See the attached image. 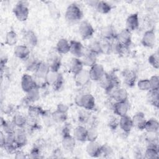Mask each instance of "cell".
<instances>
[{
	"label": "cell",
	"mask_w": 159,
	"mask_h": 159,
	"mask_svg": "<svg viewBox=\"0 0 159 159\" xmlns=\"http://www.w3.org/2000/svg\"><path fill=\"white\" fill-rule=\"evenodd\" d=\"M76 104L85 110H93L95 107V99L93 96L89 93L78 94L75 98Z\"/></svg>",
	"instance_id": "1"
},
{
	"label": "cell",
	"mask_w": 159,
	"mask_h": 159,
	"mask_svg": "<svg viewBox=\"0 0 159 159\" xmlns=\"http://www.w3.org/2000/svg\"><path fill=\"white\" fill-rule=\"evenodd\" d=\"M83 11L77 4L72 3L67 7L65 12V18L69 22H78L83 18Z\"/></svg>",
	"instance_id": "2"
},
{
	"label": "cell",
	"mask_w": 159,
	"mask_h": 159,
	"mask_svg": "<svg viewBox=\"0 0 159 159\" xmlns=\"http://www.w3.org/2000/svg\"><path fill=\"white\" fill-rule=\"evenodd\" d=\"M45 80L48 85L50 86L55 91L60 89L64 83L63 75L58 71H50Z\"/></svg>",
	"instance_id": "3"
},
{
	"label": "cell",
	"mask_w": 159,
	"mask_h": 159,
	"mask_svg": "<svg viewBox=\"0 0 159 159\" xmlns=\"http://www.w3.org/2000/svg\"><path fill=\"white\" fill-rule=\"evenodd\" d=\"M12 11L17 20L20 22L25 21L29 14L28 3L25 1H19L13 8Z\"/></svg>",
	"instance_id": "4"
},
{
	"label": "cell",
	"mask_w": 159,
	"mask_h": 159,
	"mask_svg": "<svg viewBox=\"0 0 159 159\" xmlns=\"http://www.w3.org/2000/svg\"><path fill=\"white\" fill-rule=\"evenodd\" d=\"M78 32L82 39L88 40L93 37L94 33V29L89 22L83 20L80 24Z\"/></svg>",
	"instance_id": "5"
},
{
	"label": "cell",
	"mask_w": 159,
	"mask_h": 159,
	"mask_svg": "<svg viewBox=\"0 0 159 159\" xmlns=\"http://www.w3.org/2000/svg\"><path fill=\"white\" fill-rule=\"evenodd\" d=\"M110 98L116 102L125 101L128 99V93L127 91L122 88L116 87L112 88L110 91L107 93Z\"/></svg>",
	"instance_id": "6"
},
{
	"label": "cell",
	"mask_w": 159,
	"mask_h": 159,
	"mask_svg": "<svg viewBox=\"0 0 159 159\" xmlns=\"http://www.w3.org/2000/svg\"><path fill=\"white\" fill-rule=\"evenodd\" d=\"M46 62L51 71H58L61 66V58L59 55V53H50L47 57Z\"/></svg>",
	"instance_id": "7"
},
{
	"label": "cell",
	"mask_w": 159,
	"mask_h": 159,
	"mask_svg": "<svg viewBox=\"0 0 159 159\" xmlns=\"http://www.w3.org/2000/svg\"><path fill=\"white\" fill-rule=\"evenodd\" d=\"M105 73L103 66L97 63L91 66L89 70L91 80L94 81H99L103 77Z\"/></svg>",
	"instance_id": "8"
},
{
	"label": "cell",
	"mask_w": 159,
	"mask_h": 159,
	"mask_svg": "<svg viewBox=\"0 0 159 159\" xmlns=\"http://www.w3.org/2000/svg\"><path fill=\"white\" fill-rule=\"evenodd\" d=\"M156 40L155 32L153 29H150L145 32L143 34L141 43L143 46L148 48H153L155 45Z\"/></svg>",
	"instance_id": "9"
},
{
	"label": "cell",
	"mask_w": 159,
	"mask_h": 159,
	"mask_svg": "<svg viewBox=\"0 0 159 159\" xmlns=\"http://www.w3.org/2000/svg\"><path fill=\"white\" fill-rule=\"evenodd\" d=\"M129 109V105L127 101L120 102L115 101L112 108L114 114L119 117L127 115Z\"/></svg>",
	"instance_id": "10"
},
{
	"label": "cell",
	"mask_w": 159,
	"mask_h": 159,
	"mask_svg": "<svg viewBox=\"0 0 159 159\" xmlns=\"http://www.w3.org/2000/svg\"><path fill=\"white\" fill-rule=\"evenodd\" d=\"M21 88L25 93L29 92L32 89L37 87L33 76L28 74H24L21 78Z\"/></svg>",
	"instance_id": "11"
},
{
	"label": "cell",
	"mask_w": 159,
	"mask_h": 159,
	"mask_svg": "<svg viewBox=\"0 0 159 159\" xmlns=\"http://www.w3.org/2000/svg\"><path fill=\"white\" fill-rule=\"evenodd\" d=\"M124 83L129 88H132L135 84L137 75L134 71L129 69H125L122 72Z\"/></svg>",
	"instance_id": "12"
},
{
	"label": "cell",
	"mask_w": 159,
	"mask_h": 159,
	"mask_svg": "<svg viewBox=\"0 0 159 159\" xmlns=\"http://www.w3.org/2000/svg\"><path fill=\"white\" fill-rule=\"evenodd\" d=\"M116 39L124 46L129 48L132 43L131 32L127 29H123L119 33L117 34Z\"/></svg>",
	"instance_id": "13"
},
{
	"label": "cell",
	"mask_w": 159,
	"mask_h": 159,
	"mask_svg": "<svg viewBox=\"0 0 159 159\" xmlns=\"http://www.w3.org/2000/svg\"><path fill=\"white\" fill-rule=\"evenodd\" d=\"M15 142L19 148L25 146L27 142L26 132L24 128H17L14 133Z\"/></svg>",
	"instance_id": "14"
},
{
	"label": "cell",
	"mask_w": 159,
	"mask_h": 159,
	"mask_svg": "<svg viewBox=\"0 0 159 159\" xmlns=\"http://www.w3.org/2000/svg\"><path fill=\"white\" fill-rule=\"evenodd\" d=\"M70 52L74 56V57L78 58H81L84 53L82 43L79 41L73 40L70 42Z\"/></svg>",
	"instance_id": "15"
},
{
	"label": "cell",
	"mask_w": 159,
	"mask_h": 159,
	"mask_svg": "<svg viewBox=\"0 0 159 159\" xmlns=\"http://www.w3.org/2000/svg\"><path fill=\"white\" fill-rule=\"evenodd\" d=\"M119 126L124 133L129 134L133 127L132 118L127 115L120 117Z\"/></svg>",
	"instance_id": "16"
},
{
	"label": "cell",
	"mask_w": 159,
	"mask_h": 159,
	"mask_svg": "<svg viewBox=\"0 0 159 159\" xmlns=\"http://www.w3.org/2000/svg\"><path fill=\"white\" fill-rule=\"evenodd\" d=\"M91 78L89 76V70H83L80 73L75 76V82L76 86L82 87L88 84Z\"/></svg>",
	"instance_id": "17"
},
{
	"label": "cell",
	"mask_w": 159,
	"mask_h": 159,
	"mask_svg": "<svg viewBox=\"0 0 159 159\" xmlns=\"http://www.w3.org/2000/svg\"><path fill=\"white\" fill-rule=\"evenodd\" d=\"M23 40L25 45L29 47H35L38 43V39L35 33L32 30H26L23 34Z\"/></svg>",
	"instance_id": "18"
},
{
	"label": "cell",
	"mask_w": 159,
	"mask_h": 159,
	"mask_svg": "<svg viewBox=\"0 0 159 159\" xmlns=\"http://www.w3.org/2000/svg\"><path fill=\"white\" fill-rule=\"evenodd\" d=\"M133 127L139 130H143L145 129L147 120L145 115L142 112H138L132 118Z\"/></svg>",
	"instance_id": "19"
},
{
	"label": "cell",
	"mask_w": 159,
	"mask_h": 159,
	"mask_svg": "<svg viewBox=\"0 0 159 159\" xmlns=\"http://www.w3.org/2000/svg\"><path fill=\"white\" fill-rule=\"evenodd\" d=\"M101 145L96 141L89 142L86 146V152L91 157H99L101 156Z\"/></svg>",
	"instance_id": "20"
},
{
	"label": "cell",
	"mask_w": 159,
	"mask_h": 159,
	"mask_svg": "<svg viewBox=\"0 0 159 159\" xmlns=\"http://www.w3.org/2000/svg\"><path fill=\"white\" fill-rule=\"evenodd\" d=\"M126 29L130 32L137 30L139 26V18L138 13H134L128 16L126 19Z\"/></svg>",
	"instance_id": "21"
},
{
	"label": "cell",
	"mask_w": 159,
	"mask_h": 159,
	"mask_svg": "<svg viewBox=\"0 0 159 159\" xmlns=\"http://www.w3.org/2000/svg\"><path fill=\"white\" fill-rule=\"evenodd\" d=\"M101 34L102 39L112 41L114 39H116L117 33L116 32L113 25H107L102 29Z\"/></svg>",
	"instance_id": "22"
},
{
	"label": "cell",
	"mask_w": 159,
	"mask_h": 159,
	"mask_svg": "<svg viewBox=\"0 0 159 159\" xmlns=\"http://www.w3.org/2000/svg\"><path fill=\"white\" fill-rule=\"evenodd\" d=\"M14 53L17 58L26 60L30 57V50L25 45H19L16 47Z\"/></svg>",
	"instance_id": "23"
},
{
	"label": "cell",
	"mask_w": 159,
	"mask_h": 159,
	"mask_svg": "<svg viewBox=\"0 0 159 159\" xmlns=\"http://www.w3.org/2000/svg\"><path fill=\"white\" fill-rule=\"evenodd\" d=\"M62 137L61 144L64 149L68 151L73 150L76 145V139L70 134H65Z\"/></svg>",
	"instance_id": "24"
},
{
	"label": "cell",
	"mask_w": 159,
	"mask_h": 159,
	"mask_svg": "<svg viewBox=\"0 0 159 159\" xmlns=\"http://www.w3.org/2000/svg\"><path fill=\"white\" fill-rule=\"evenodd\" d=\"M50 71V68L47 62L40 61L36 70L35 71L34 76L39 78L45 79Z\"/></svg>",
	"instance_id": "25"
},
{
	"label": "cell",
	"mask_w": 159,
	"mask_h": 159,
	"mask_svg": "<svg viewBox=\"0 0 159 159\" xmlns=\"http://www.w3.org/2000/svg\"><path fill=\"white\" fill-rule=\"evenodd\" d=\"M83 64L81 60L78 58L73 57L70 63V70L74 76L80 73L83 70Z\"/></svg>",
	"instance_id": "26"
},
{
	"label": "cell",
	"mask_w": 159,
	"mask_h": 159,
	"mask_svg": "<svg viewBox=\"0 0 159 159\" xmlns=\"http://www.w3.org/2000/svg\"><path fill=\"white\" fill-rule=\"evenodd\" d=\"M97 55L92 53L88 50L84 53L83 57H81V61L84 66H92L95 63H96L97 61Z\"/></svg>",
	"instance_id": "27"
},
{
	"label": "cell",
	"mask_w": 159,
	"mask_h": 159,
	"mask_svg": "<svg viewBox=\"0 0 159 159\" xmlns=\"http://www.w3.org/2000/svg\"><path fill=\"white\" fill-rule=\"evenodd\" d=\"M87 132L88 129L83 125L77 126L73 131V137L80 142L87 141Z\"/></svg>",
	"instance_id": "28"
},
{
	"label": "cell",
	"mask_w": 159,
	"mask_h": 159,
	"mask_svg": "<svg viewBox=\"0 0 159 159\" xmlns=\"http://www.w3.org/2000/svg\"><path fill=\"white\" fill-rule=\"evenodd\" d=\"M70 42L64 38L60 39L56 45V50L59 54H66L70 52Z\"/></svg>",
	"instance_id": "29"
},
{
	"label": "cell",
	"mask_w": 159,
	"mask_h": 159,
	"mask_svg": "<svg viewBox=\"0 0 159 159\" xmlns=\"http://www.w3.org/2000/svg\"><path fill=\"white\" fill-rule=\"evenodd\" d=\"M147 99L149 104L158 108L159 106V91L152 89L148 91Z\"/></svg>",
	"instance_id": "30"
},
{
	"label": "cell",
	"mask_w": 159,
	"mask_h": 159,
	"mask_svg": "<svg viewBox=\"0 0 159 159\" xmlns=\"http://www.w3.org/2000/svg\"><path fill=\"white\" fill-rule=\"evenodd\" d=\"M127 48V47L122 45L117 39L111 41V53L118 55H122L124 54Z\"/></svg>",
	"instance_id": "31"
},
{
	"label": "cell",
	"mask_w": 159,
	"mask_h": 159,
	"mask_svg": "<svg viewBox=\"0 0 159 159\" xmlns=\"http://www.w3.org/2000/svg\"><path fill=\"white\" fill-rule=\"evenodd\" d=\"M98 82H99V86L106 91V93L110 91L112 88H116V87H114V86L113 85L107 73H105L103 77Z\"/></svg>",
	"instance_id": "32"
},
{
	"label": "cell",
	"mask_w": 159,
	"mask_h": 159,
	"mask_svg": "<svg viewBox=\"0 0 159 159\" xmlns=\"http://www.w3.org/2000/svg\"><path fill=\"white\" fill-rule=\"evenodd\" d=\"M144 129L148 133H158L159 129V123L158 120L153 118L147 120Z\"/></svg>",
	"instance_id": "33"
},
{
	"label": "cell",
	"mask_w": 159,
	"mask_h": 159,
	"mask_svg": "<svg viewBox=\"0 0 159 159\" xmlns=\"http://www.w3.org/2000/svg\"><path fill=\"white\" fill-rule=\"evenodd\" d=\"M45 110L38 106L31 105L27 109L28 116L33 118L39 119V117H41L43 114Z\"/></svg>",
	"instance_id": "34"
},
{
	"label": "cell",
	"mask_w": 159,
	"mask_h": 159,
	"mask_svg": "<svg viewBox=\"0 0 159 159\" xmlns=\"http://www.w3.org/2000/svg\"><path fill=\"white\" fill-rule=\"evenodd\" d=\"M40 61L38 58L34 57H29L25 60V68L29 71L35 72Z\"/></svg>",
	"instance_id": "35"
},
{
	"label": "cell",
	"mask_w": 159,
	"mask_h": 159,
	"mask_svg": "<svg viewBox=\"0 0 159 159\" xmlns=\"http://www.w3.org/2000/svg\"><path fill=\"white\" fill-rule=\"evenodd\" d=\"M94 8L98 12L105 14L109 13L111 11L112 7L109 3L105 1H98L96 3V5L94 6Z\"/></svg>",
	"instance_id": "36"
},
{
	"label": "cell",
	"mask_w": 159,
	"mask_h": 159,
	"mask_svg": "<svg viewBox=\"0 0 159 159\" xmlns=\"http://www.w3.org/2000/svg\"><path fill=\"white\" fill-rule=\"evenodd\" d=\"M13 122L17 128H25L27 122V117L21 114H16L14 116Z\"/></svg>",
	"instance_id": "37"
},
{
	"label": "cell",
	"mask_w": 159,
	"mask_h": 159,
	"mask_svg": "<svg viewBox=\"0 0 159 159\" xmlns=\"http://www.w3.org/2000/svg\"><path fill=\"white\" fill-rule=\"evenodd\" d=\"M17 35L13 30H9L6 33L5 37V43L9 46H13L17 42Z\"/></svg>",
	"instance_id": "38"
},
{
	"label": "cell",
	"mask_w": 159,
	"mask_h": 159,
	"mask_svg": "<svg viewBox=\"0 0 159 159\" xmlns=\"http://www.w3.org/2000/svg\"><path fill=\"white\" fill-rule=\"evenodd\" d=\"M52 116L54 122L56 123L65 122L68 118L67 113L63 112L57 109L52 112Z\"/></svg>",
	"instance_id": "39"
},
{
	"label": "cell",
	"mask_w": 159,
	"mask_h": 159,
	"mask_svg": "<svg viewBox=\"0 0 159 159\" xmlns=\"http://www.w3.org/2000/svg\"><path fill=\"white\" fill-rule=\"evenodd\" d=\"M26 96L27 98L33 103L37 101H38L40 97V90L39 88L35 87L29 92L26 93Z\"/></svg>",
	"instance_id": "40"
},
{
	"label": "cell",
	"mask_w": 159,
	"mask_h": 159,
	"mask_svg": "<svg viewBox=\"0 0 159 159\" xmlns=\"http://www.w3.org/2000/svg\"><path fill=\"white\" fill-rule=\"evenodd\" d=\"M99 42L102 54L109 55L111 53V41L101 38Z\"/></svg>",
	"instance_id": "41"
},
{
	"label": "cell",
	"mask_w": 159,
	"mask_h": 159,
	"mask_svg": "<svg viewBox=\"0 0 159 159\" xmlns=\"http://www.w3.org/2000/svg\"><path fill=\"white\" fill-rule=\"evenodd\" d=\"M158 157V148L147 147L144 152V158L148 159H155Z\"/></svg>",
	"instance_id": "42"
},
{
	"label": "cell",
	"mask_w": 159,
	"mask_h": 159,
	"mask_svg": "<svg viewBox=\"0 0 159 159\" xmlns=\"http://www.w3.org/2000/svg\"><path fill=\"white\" fill-rule=\"evenodd\" d=\"M3 129L4 133L5 134H14L17 129L16 125L13 122V121H6V123L1 127Z\"/></svg>",
	"instance_id": "43"
},
{
	"label": "cell",
	"mask_w": 159,
	"mask_h": 159,
	"mask_svg": "<svg viewBox=\"0 0 159 159\" xmlns=\"http://www.w3.org/2000/svg\"><path fill=\"white\" fill-rule=\"evenodd\" d=\"M88 50L97 55L102 54L99 40H94L91 42L88 45Z\"/></svg>",
	"instance_id": "44"
},
{
	"label": "cell",
	"mask_w": 159,
	"mask_h": 159,
	"mask_svg": "<svg viewBox=\"0 0 159 159\" xmlns=\"http://www.w3.org/2000/svg\"><path fill=\"white\" fill-rule=\"evenodd\" d=\"M98 137V132L96 127H89L87 132V141H96Z\"/></svg>",
	"instance_id": "45"
},
{
	"label": "cell",
	"mask_w": 159,
	"mask_h": 159,
	"mask_svg": "<svg viewBox=\"0 0 159 159\" xmlns=\"http://www.w3.org/2000/svg\"><path fill=\"white\" fill-rule=\"evenodd\" d=\"M42 155V149L34 145L33 147L30 151L28 157L30 158H41L43 157Z\"/></svg>",
	"instance_id": "46"
},
{
	"label": "cell",
	"mask_w": 159,
	"mask_h": 159,
	"mask_svg": "<svg viewBox=\"0 0 159 159\" xmlns=\"http://www.w3.org/2000/svg\"><path fill=\"white\" fill-rule=\"evenodd\" d=\"M43 119V122L44 124L47 125V126H51L53 124V123H55L53 118H52V112H49L47 110H45V112L43 113V114L41 116Z\"/></svg>",
	"instance_id": "47"
},
{
	"label": "cell",
	"mask_w": 159,
	"mask_h": 159,
	"mask_svg": "<svg viewBox=\"0 0 159 159\" xmlns=\"http://www.w3.org/2000/svg\"><path fill=\"white\" fill-rule=\"evenodd\" d=\"M159 57L158 53H154L149 56L148 58V63L150 65L155 69H158L159 68Z\"/></svg>",
	"instance_id": "48"
},
{
	"label": "cell",
	"mask_w": 159,
	"mask_h": 159,
	"mask_svg": "<svg viewBox=\"0 0 159 159\" xmlns=\"http://www.w3.org/2000/svg\"><path fill=\"white\" fill-rule=\"evenodd\" d=\"M119 125V119L115 116H112L109 117L107 122V125L111 130H116Z\"/></svg>",
	"instance_id": "49"
},
{
	"label": "cell",
	"mask_w": 159,
	"mask_h": 159,
	"mask_svg": "<svg viewBox=\"0 0 159 159\" xmlns=\"http://www.w3.org/2000/svg\"><path fill=\"white\" fill-rule=\"evenodd\" d=\"M113 153H114V152H113L112 148L107 144H104V145H101V156L105 157V158H107V157H111L113 154Z\"/></svg>",
	"instance_id": "50"
},
{
	"label": "cell",
	"mask_w": 159,
	"mask_h": 159,
	"mask_svg": "<svg viewBox=\"0 0 159 159\" xmlns=\"http://www.w3.org/2000/svg\"><path fill=\"white\" fill-rule=\"evenodd\" d=\"M3 148L9 154H14L15 152L19 148L15 142H6Z\"/></svg>",
	"instance_id": "51"
},
{
	"label": "cell",
	"mask_w": 159,
	"mask_h": 159,
	"mask_svg": "<svg viewBox=\"0 0 159 159\" xmlns=\"http://www.w3.org/2000/svg\"><path fill=\"white\" fill-rule=\"evenodd\" d=\"M86 111L82 110V111H79V112H78V120L79 122L81 124H87V122H88V120L89 119L90 114Z\"/></svg>",
	"instance_id": "52"
},
{
	"label": "cell",
	"mask_w": 159,
	"mask_h": 159,
	"mask_svg": "<svg viewBox=\"0 0 159 159\" xmlns=\"http://www.w3.org/2000/svg\"><path fill=\"white\" fill-rule=\"evenodd\" d=\"M137 86L141 91H148L150 89V84L149 79H143L137 83Z\"/></svg>",
	"instance_id": "53"
},
{
	"label": "cell",
	"mask_w": 159,
	"mask_h": 159,
	"mask_svg": "<svg viewBox=\"0 0 159 159\" xmlns=\"http://www.w3.org/2000/svg\"><path fill=\"white\" fill-rule=\"evenodd\" d=\"M150 89L159 90V76L158 75H153L149 79Z\"/></svg>",
	"instance_id": "54"
},
{
	"label": "cell",
	"mask_w": 159,
	"mask_h": 159,
	"mask_svg": "<svg viewBox=\"0 0 159 159\" xmlns=\"http://www.w3.org/2000/svg\"><path fill=\"white\" fill-rule=\"evenodd\" d=\"M88 125L89 127H96L97 128L98 124H99V120L98 117L95 116H91L90 115L89 119L87 122Z\"/></svg>",
	"instance_id": "55"
},
{
	"label": "cell",
	"mask_w": 159,
	"mask_h": 159,
	"mask_svg": "<svg viewBox=\"0 0 159 159\" xmlns=\"http://www.w3.org/2000/svg\"><path fill=\"white\" fill-rule=\"evenodd\" d=\"M70 132H71V125L69 124H65L63 125H62L60 128V132L61 136L65 134H70Z\"/></svg>",
	"instance_id": "56"
},
{
	"label": "cell",
	"mask_w": 159,
	"mask_h": 159,
	"mask_svg": "<svg viewBox=\"0 0 159 159\" xmlns=\"http://www.w3.org/2000/svg\"><path fill=\"white\" fill-rule=\"evenodd\" d=\"M2 110L6 114L10 115L14 111V106L11 104H9L6 106H4Z\"/></svg>",
	"instance_id": "57"
},
{
	"label": "cell",
	"mask_w": 159,
	"mask_h": 159,
	"mask_svg": "<svg viewBox=\"0 0 159 159\" xmlns=\"http://www.w3.org/2000/svg\"><path fill=\"white\" fill-rule=\"evenodd\" d=\"M21 106L24 107H26V108H29V106H30L31 105H32V102L27 98V97L25 96V97H24L20 102Z\"/></svg>",
	"instance_id": "58"
},
{
	"label": "cell",
	"mask_w": 159,
	"mask_h": 159,
	"mask_svg": "<svg viewBox=\"0 0 159 159\" xmlns=\"http://www.w3.org/2000/svg\"><path fill=\"white\" fill-rule=\"evenodd\" d=\"M57 109L63 112L67 113L68 111V106L64 103H59L57 106Z\"/></svg>",
	"instance_id": "59"
},
{
	"label": "cell",
	"mask_w": 159,
	"mask_h": 159,
	"mask_svg": "<svg viewBox=\"0 0 159 159\" xmlns=\"http://www.w3.org/2000/svg\"><path fill=\"white\" fill-rule=\"evenodd\" d=\"M14 154H15V158L16 159H23L27 157L26 154L22 150H17Z\"/></svg>",
	"instance_id": "60"
},
{
	"label": "cell",
	"mask_w": 159,
	"mask_h": 159,
	"mask_svg": "<svg viewBox=\"0 0 159 159\" xmlns=\"http://www.w3.org/2000/svg\"><path fill=\"white\" fill-rule=\"evenodd\" d=\"M6 134L4 133H3L2 132H1L0 133V146L1 148H3L5 143H6Z\"/></svg>",
	"instance_id": "61"
},
{
	"label": "cell",
	"mask_w": 159,
	"mask_h": 159,
	"mask_svg": "<svg viewBox=\"0 0 159 159\" xmlns=\"http://www.w3.org/2000/svg\"><path fill=\"white\" fill-rule=\"evenodd\" d=\"M7 60L8 59H7V57L6 55L1 57V62H0L1 63V70H2L3 67L5 66V65H6L7 61Z\"/></svg>",
	"instance_id": "62"
},
{
	"label": "cell",
	"mask_w": 159,
	"mask_h": 159,
	"mask_svg": "<svg viewBox=\"0 0 159 159\" xmlns=\"http://www.w3.org/2000/svg\"><path fill=\"white\" fill-rule=\"evenodd\" d=\"M6 120H5V119H4L3 117H1V119H0V124H1V126L2 127L5 123H6Z\"/></svg>",
	"instance_id": "63"
}]
</instances>
